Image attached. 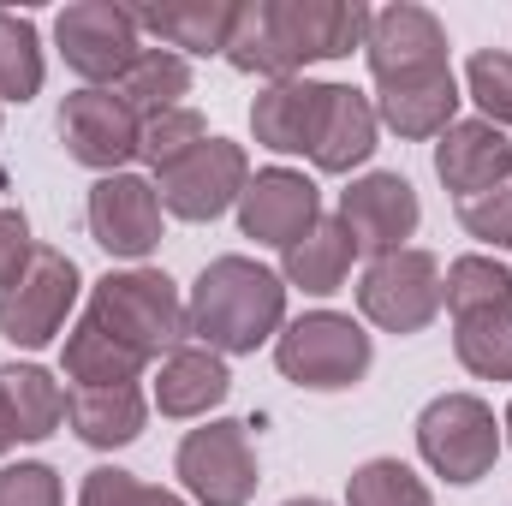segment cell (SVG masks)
I'll return each mask as SVG.
<instances>
[{"label":"cell","mask_w":512,"mask_h":506,"mask_svg":"<svg viewBox=\"0 0 512 506\" xmlns=\"http://www.w3.org/2000/svg\"><path fill=\"white\" fill-rule=\"evenodd\" d=\"M280 328H286V280L280 268L245 251L203 262V274L185 292V340L221 358H251L256 346H274Z\"/></svg>","instance_id":"1"},{"label":"cell","mask_w":512,"mask_h":506,"mask_svg":"<svg viewBox=\"0 0 512 506\" xmlns=\"http://www.w3.org/2000/svg\"><path fill=\"white\" fill-rule=\"evenodd\" d=\"M84 316L143 364H161L173 346H185V292L167 268H149V262L108 268L102 280H90Z\"/></svg>","instance_id":"2"},{"label":"cell","mask_w":512,"mask_h":506,"mask_svg":"<svg viewBox=\"0 0 512 506\" xmlns=\"http://www.w3.org/2000/svg\"><path fill=\"white\" fill-rule=\"evenodd\" d=\"M274 370L298 393H352L376 370V340L352 310H304L274 334Z\"/></svg>","instance_id":"3"},{"label":"cell","mask_w":512,"mask_h":506,"mask_svg":"<svg viewBox=\"0 0 512 506\" xmlns=\"http://www.w3.org/2000/svg\"><path fill=\"white\" fill-rule=\"evenodd\" d=\"M411 429H417V459H423L441 483H453V489L483 483V477L495 471L501 447H507L495 405H489L483 393H465V387L435 393V399L417 411Z\"/></svg>","instance_id":"4"},{"label":"cell","mask_w":512,"mask_h":506,"mask_svg":"<svg viewBox=\"0 0 512 506\" xmlns=\"http://www.w3.org/2000/svg\"><path fill=\"white\" fill-rule=\"evenodd\" d=\"M84 298V274L78 262L54 245H36L24 262V274L0 292V340L12 352H42L72 328V310Z\"/></svg>","instance_id":"5"},{"label":"cell","mask_w":512,"mask_h":506,"mask_svg":"<svg viewBox=\"0 0 512 506\" xmlns=\"http://www.w3.org/2000/svg\"><path fill=\"white\" fill-rule=\"evenodd\" d=\"M173 477L191 506H251L256 483H262L251 423L203 417L197 429H185V441L173 447Z\"/></svg>","instance_id":"6"},{"label":"cell","mask_w":512,"mask_h":506,"mask_svg":"<svg viewBox=\"0 0 512 506\" xmlns=\"http://www.w3.org/2000/svg\"><path fill=\"white\" fill-rule=\"evenodd\" d=\"M441 316V256L423 245L370 256L358 274V322L382 328V334H423Z\"/></svg>","instance_id":"7"},{"label":"cell","mask_w":512,"mask_h":506,"mask_svg":"<svg viewBox=\"0 0 512 506\" xmlns=\"http://www.w3.org/2000/svg\"><path fill=\"white\" fill-rule=\"evenodd\" d=\"M54 48H60L66 72L84 78V90H114L149 42H143L131 6H114V0H72V6L54 12Z\"/></svg>","instance_id":"8"},{"label":"cell","mask_w":512,"mask_h":506,"mask_svg":"<svg viewBox=\"0 0 512 506\" xmlns=\"http://www.w3.org/2000/svg\"><path fill=\"white\" fill-rule=\"evenodd\" d=\"M245 185H251V155H245V143H233L221 131H209L185 161H173L167 173H155L161 209L173 221H191V227H209V221L233 215L239 197H245Z\"/></svg>","instance_id":"9"},{"label":"cell","mask_w":512,"mask_h":506,"mask_svg":"<svg viewBox=\"0 0 512 506\" xmlns=\"http://www.w3.org/2000/svg\"><path fill=\"white\" fill-rule=\"evenodd\" d=\"M262 6H268V30L292 78H304L310 66L364 54V36H370L364 0H262Z\"/></svg>","instance_id":"10"},{"label":"cell","mask_w":512,"mask_h":506,"mask_svg":"<svg viewBox=\"0 0 512 506\" xmlns=\"http://www.w3.org/2000/svg\"><path fill=\"white\" fill-rule=\"evenodd\" d=\"M84 221H90V239L114 262H149L161 251V233H167V209L155 197V179L143 173H108L90 185V203H84Z\"/></svg>","instance_id":"11"},{"label":"cell","mask_w":512,"mask_h":506,"mask_svg":"<svg viewBox=\"0 0 512 506\" xmlns=\"http://www.w3.org/2000/svg\"><path fill=\"white\" fill-rule=\"evenodd\" d=\"M233 215H239V233L256 251H286L322 221V185L304 167H286V161L256 167Z\"/></svg>","instance_id":"12"},{"label":"cell","mask_w":512,"mask_h":506,"mask_svg":"<svg viewBox=\"0 0 512 506\" xmlns=\"http://www.w3.org/2000/svg\"><path fill=\"white\" fill-rule=\"evenodd\" d=\"M334 221L352 233L358 256H387L405 251L423 227V203H417V185L405 173H387V167H370L358 173L346 191H340V209Z\"/></svg>","instance_id":"13"},{"label":"cell","mask_w":512,"mask_h":506,"mask_svg":"<svg viewBox=\"0 0 512 506\" xmlns=\"http://www.w3.org/2000/svg\"><path fill=\"white\" fill-rule=\"evenodd\" d=\"M54 131H60V149L78 167H90L96 179H108V173H131L143 120L120 102V90H72L60 102Z\"/></svg>","instance_id":"14"},{"label":"cell","mask_w":512,"mask_h":506,"mask_svg":"<svg viewBox=\"0 0 512 506\" xmlns=\"http://www.w3.org/2000/svg\"><path fill=\"white\" fill-rule=\"evenodd\" d=\"M364 66L370 84H393V78H417L447 60V24L417 6V0H393V6H370V36H364Z\"/></svg>","instance_id":"15"},{"label":"cell","mask_w":512,"mask_h":506,"mask_svg":"<svg viewBox=\"0 0 512 506\" xmlns=\"http://www.w3.org/2000/svg\"><path fill=\"white\" fill-rule=\"evenodd\" d=\"M382 149V120H376V96L358 84H322L316 102V126H310V167L334 173V179H358L370 167V155Z\"/></svg>","instance_id":"16"},{"label":"cell","mask_w":512,"mask_h":506,"mask_svg":"<svg viewBox=\"0 0 512 506\" xmlns=\"http://www.w3.org/2000/svg\"><path fill=\"white\" fill-rule=\"evenodd\" d=\"M459 108H465V90H459V72L453 66L376 84V120L399 143H435L441 131L459 120Z\"/></svg>","instance_id":"17"},{"label":"cell","mask_w":512,"mask_h":506,"mask_svg":"<svg viewBox=\"0 0 512 506\" xmlns=\"http://www.w3.org/2000/svg\"><path fill=\"white\" fill-rule=\"evenodd\" d=\"M227 393H233L227 358L209 352V346H197V340H185V346H173V352L155 364L149 405H155L161 417H173V423H203V417H215V411L227 405Z\"/></svg>","instance_id":"18"},{"label":"cell","mask_w":512,"mask_h":506,"mask_svg":"<svg viewBox=\"0 0 512 506\" xmlns=\"http://www.w3.org/2000/svg\"><path fill=\"white\" fill-rule=\"evenodd\" d=\"M507 173H512V137L501 126H489V120L471 114V120H453L435 137V179L447 185L453 209L471 203V197H483Z\"/></svg>","instance_id":"19"},{"label":"cell","mask_w":512,"mask_h":506,"mask_svg":"<svg viewBox=\"0 0 512 506\" xmlns=\"http://www.w3.org/2000/svg\"><path fill=\"white\" fill-rule=\"evenodd\" d=\"M143 36H155V48H173V54H227V36H233V18H239V0H161V6H137L131 12Z\"/></svg>","instance_id":"20"},{"label":"cell","mask_w":512,"mask_h":506,"mask_svg":"<svg viewBox=\"0 0 512 506\" xmlns=\"http://www.w3.org/2000/svg\"><path fill=\"white\" fill-rule=\"evenodd\" d=\"M149 393L143 387H66V429L90 453H120L149 423Z\"/></svg>","instance_id":"21"},{"label":"cell","mask_w":512,"mask_h":506,"mask_svg":"<svg viewBox=\"0 0 512 506\" xmlns=\"http://www.w3.org/2000/svg\"><path fill=\"white\" fill-rule=\"evenodd\" d=\"M352 262H358V245H352V233L334 221V215H322L298 245H286L280 251V280H286V292H304V298H334L346 280H352Z\"/></svg>","instance_id":"22"},{"label":"cell","mask_w":512,"mask_h":506,"mask_svg":"<svg viewBox=\"0 0 512 506\" xmlns=\"http://www.w3.org/2000/svg\"><path fill=\"white\" fill-rule=\"evenodd\" d=\"M316 102H322V78L262 84V96L251 102V137L268 149V155H310Z\"/></svg>","instance_id":"23"},{"label":"cell","mask_w":512,"mask_h":506,"mask_svg":"<svg viewBox=\"0 0 512 506\" xmlns=\"http://www.w3.org/2000/svg\"><path fill=\"white\" fill-rule=\"evenodd\" d=\"M143 370L149 364L137 352H126L114 334H102L90 316H78L66 328V340H60V376L72 387H137Z\"/></svg>","instance_id":"24"},{"label":"cell","mask_w":512,"mask_h":506,"mask_svg":"<svg viewBox=\"0 0 512 506\" xmlns=\"http://www.w3.org/2000/svg\"><path fill=\"white\" fill-rule=\"evenodd\" d=\"M453 358L477 381H512V298L453 316Z\"/></svg>","instance_id":"25"},{"label":"cell","mask_w":512,"mask_h":506,"mask_svg":"<svg viewBox=\"0 0 512 506\" xmlns=\"http://www.w3.org/2000/svg\"><path fill=\"white\" fill-rule=\"evenodd\" d=\"M0 393H6V405H12V423H18V441L24 447H36V441H48V435H60V423H66V387L54 370H42V364H0Z\"/></svg>","instance_id":"26"},{"label":"cell","mask_w":512,"mask_h":506,"mask_svg":"<svg viewBox=\"0 0 512 506\" xmlns=\"http://www.w3.org/2000/svg\"><path fill=\"white\" fill-rule=\"evenodd\" d=\"M120 90V102H126L137 120H155V114H173V108H185V96H191V60L185 54H173V48H143L137 60H131V72L114 84Z\"/></svg>","instance_id":"27"},{"label":"cell","mask_w":512,"mask_h":506,"mask_svg":"<svg viewBox=\"0 0 512 506\" xmlns=\"http://www.w3.org/2000/svg\"><path fill=\"white\" fill-rule=\"evenodd\" d=\"M48 84V54H42V30L24 12L0 6V108H24L36 102Z\"/></svg>","instance_id":"28"},{"label":"cell","mask_w":512,"mask_h":506,"mask_svg":"<svg viewBox=\"0 0 512 506\" xmlns=\"http://www.w3.org/2000/svg\"><path fill=\"white\" fill-rule=\"evenodd\" d=\"M512 298V268L489 251H465L441 268V310L459 316V310H477V304H495Z\"/></svg>","instance_id":"29"},{"label":"cell","mask_w":512,"mask_h":506,"mask_svg":"<svg viewBox=\"0 0 512 506\" xmlns=\"http://www.w3.org/2000/svg\"><path fill=\"white\" fill-rule=\"evenodd\" d=\"M346 506H435V489L405 459H364L346 477Z\"/></svg>","instance_id":"30"},{"label":"cell","mask_w":512,"mask_h":506,"mask_svg":"<svg viewBox=\"0 0 512 506\" xmlns=\"http://www.w3.org/2000/svg\"><path fill=\"white\" fill-rule=\"evenodd\" d=\"M465 102L477 108V120L512 131V54L507 48H477L465 60V78H459Z\"/></svg>","instance_id":"31"},{"label":"cell","mask_w":512,"mask_h":506,"mask_svg":"<svg viewBox=\"0 0 512 506\" xmlns=\"http://www.w3.org/2000/svg\"><path fill=\"white\" fill-rule=\"evenodd\" d=\"M203 137H209V120L185 102V108H173V114L143 120V131H137V161H143L149 173H167V167H173V161H185Z\"/></svg>","instance_id":"32"},{"label":"cell","mask_w":512,"mask_h":506,"mask_svg":"<svg viewBox=\"0 0 512 506\" xmlns=\"http://www.w3.org/2000/svg\"><path fill=\"white\" fill-rule=\"evenodd\" d=\"M78 506H191L179 489H161V483H143L126 465H96L84 471L78 483Z\"/></svg>","instance_id":"33"},{"label":"cell","mask_w":512,"mask_h":506,"mask_svg":"<svg viewBox=\"0 0 512 506\" xmlns=\"http://www.w3.org/2000/svg\"><path fill=\"white\" fill-rule=\"evenodd\" d=\"M459 227H465V239H477V251H512V173L501 185H489L483 197L459 203Z\"/></svg>","instance_id":"34"},{"label":"cell","mask_w":512,"mask_h":506,"mask_svg":"<svg viewBox=\"0 0 512 506\" xmlns=\"http://www.w3.org/2000/svg\"><path fill=\"white\" fill-rule=\"evenodd\" d=\"M0 506H66V483L48 459L0 465Z\"/></svg>","instance_id":"35"},{"label":"cell","mask_w":512,"mask_h":506,"mask_svg":"<svg viewBox=\"0 0 512 506\" xmlns=\"http://www.w3.org/2000/svg\"><path fill=\"white\" fill-rule=\"evenodd\" d=\"M36 256V239H30V215L24 209H0V292L24 274V262Z\"/></svg>","instance_id":"36"},{"label":"cell","mask_w":512,"mask_h":506,"mask_svg":"<svg viewBox=\"0 0 512 506\" xmlns=\"http://www.w3.org/2000/svg\"><path fill=\"white\" fill-rule=\"evenodd\" d=\"M12 447H24L18 441V423H12V405H6V393H0V465H6V453Z\"/></svg>","instance_id":"37"},{"label":"cell","mask_w":512,"mask_h":506,"mask_svg":"<svg viewBox=\"0 0 512 506\" xmlns=\"http://www.w3.org/2000/svg\"><path fill=\"white\" fill-rule=\"evenodd\" d=\"M280 506H334V501H322V495H292V501H280Z\"/></svg>","instance_id":"38"},{"label":"cell","mask_w":512,"mask_h":506,"mask_svg":"<svg viewBox=\"0 0 512 506\" xmlns=\"http://www.w3.org/2000/svg\"><path fill=\"white\" fill-rule=\"evenodd\" d=\"M501 435H507V447H512V405L501 411Z\"/></svg>","instance_id":"39"},{"label":"cell","mask_w":512,"mask_h":506,"mask_svg":"<svg viewBox=\"0 0 512 506\" xmlns=\"http://www.w3.org/2000/svg\"><path fill=\"white\" fill-rule=\"evenodd\" d=\"M0 126H6V108H0Z\"/></svg>","instance_id":"40"},{"label":"cell","mask_w":512,"mask_h":506,"mask_svg":"<svg viewBox=\"0 0 512 506\" xmlns=\"http://www.w3.org/2000/svg\"><path fill=\"white\" fill-rule=\"evenodd\" d=\"M0 185H6V173H0Z\"/></svg>","instance_id":"41"}]
</instances>
